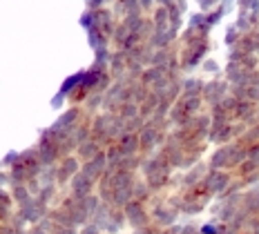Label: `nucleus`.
<instances>
[{"label":"nucleus","instance_id":"nucleus-1","mask_svg":"<svg viewBox=\"0 0 259 234\" xmlns=\"http://www.w3.org/2000/svg\"><path fill=\"white\" fill-rule=\"evenodd\" d=\"M203 185L210 194H226L233 185V174L226 170H210V174L203 178Z\"/></svg>","mask_w":259,"mask_h":234},{"label":"nucleus","instance_id":"nucleus-2","mask_svg":"<svg viewBox=\"0 0 259 234\" xmlns=\"http://www.w3.org/2000/svg\"><path fill=\"white\" fill-rule=\"evenodd\" d=\"M230 94V83L228 80H210L203 87V96L201 99L208 103V105H217Z\"/></svg>","mask_w":259,"mask_h":234},{"label":"nucleus","instance_id":"nucleus-4","mask_svg":"<svg viewBox=\"0 0 259 234\" xmlns=\"http://www.w3.org/2000/svg\"><path fill=\"white\" fill-rule=\"evenodd\" d=\"M241 208H244L250 216L259 214V183L252 185V188L244 194V203H241Z\"/></svg>","mask_w":259,"mask_h":234},{"label":"nucleus","instance_id":"nucleus-3","mask_svg":"<svg viewBox=\"0 0 259 234\" xmlns=\"http://www.w3.org/2000/svg\"><path fill=\"white\" fill-rule=\"evenodd\" d=\"M125 216H127V221L132 223V227H137V230L145 227V223H148V212H145V208L139 201H130L125 205Z\"/></svg>","mask_w":259,"mask_h":234},{"label":"nucleus","instance_id":"nucleus-5","mask_svg":"<svg viewBox=\"0 0 259 234\" xmlns=\"http://www.w3.org/2000/svg\"><path fill=\"white\" fill-rule=\"evenodd\" d=\"M156 216H159L161 225H172L177 219V210L175 208H163V210H156Z\"/></svg>","mask_w":259,"mask_h":234}]
</instances>
